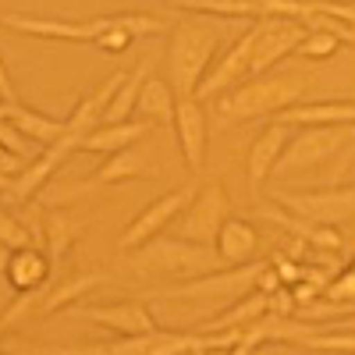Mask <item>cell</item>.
I'll return each mask as SVG.
<instances>
[{
    "label": "cell",
    "mask_w": 355,
    "mask_h": 355,
    "mask_svg": "<svg viewBox=\"0 0 355 355\" xmlns=\"http://www.w3.org/2000/svg\"><path fill=\"white\" fill-rule=\"evenodd\" d=\"M309 89V75L302 71H266L256 78H245L242 85H234L231 93L220 96V125H239V121H252V117H270L281 114L295 103H302Z\"/></svg>",
    "instance_id": "cell-1"
},
{
    "label": "cell",
    "mask_w": 355,
    "mask_h": 355,
    "mask_svg": "<svg viewBox=\"0 0 355 355\" xmlns=\"http://www.w3.org/2000/svg\"><path fill=\"white\" fill-rule=\"evenodd\" d=\"M220 33L214 18H182L167 33V82L178 89V96H196L199 82L217 61Z\"/></svg>",
    "instance_id": "cell-2"
},
{
    "label": "cell",
    "mask_w": 355,
    "mask_h": 355,
    "mask_svg": "<svg viewBox=\"0 0 355 355\" xmlns=\"http://www.w3.org/2000/svg\"><path fill=\"white\" fill-rule=\"evenodd\" d=\"M128 266L135 274H146V277H199V274H210V270H220V256L214 245H199V242H189L182 234H157L146 245L135 249V256H128Z\"/></svg>",
    "instance_id": "cell-3"
},
{
    "label": "cell",
    "mask_w": 355,
    "mask_h": 355,
    "mask_svg": "<svg viewBox=\"0 0 355 355\" xmlns=\"http://www.w3.org/2000/svg\"><path fill=\"white\" fill-rule=\"evenodd\" d=\"M352 132L355 128H345V125H299V132L288 135V146L274 167V178L316 171L320 164H327L331 157L345 150L352 142Z\"/></svg>",
    "instance_id": "cell-4"
},
{
    "label": "cell",
    "mask_w": 355,
    "mask_h": 355,
    "mask_svg": "<svg viewBox=\"0 0 355 355\" xmlns=\"http://www.w3.org/2000/svg\"><path fill=\"white\" fill-rule=\"evenodd\" d=\"M266 263H242V266H220V270H210V274H199V277H189L185 284L178 288H160L153 291L157 299H185V302H231L239 295L252 291L256 288V277Z\"/></svg>",
    "instance_id": "cell-5"
},
{
    "label": "cell",
    "mask_w": 355,
    "mask_h": 355,
    "mask_svg": "<svg viewBox=\"0 0 355 355\" xmlns=\"http://www.w3.org/2000/svg\"><path fill=\"white\" fill-rule=\"evenodd\" d=\"M227 189L220 182H210V185H202L192 202L185 206L182 214H178L174 220V231L182 234V239L189 242H199V245H217V234L227 220Z\"/></svg>",
    "instance_id": "cell-6"
},
{
    "label": "cell",
    "mask_w": 355,
    "mask_h": 355,
    "mask_svg": "<svg viewBox=\"0 0 355 355\" xmlns=\"http://www.w3.org/2000/svg\"><path fill=\"white\" fill-rule=\"evenodd\" d=\"M274 202L284 206V210L299 214L306 220H316V224H348L355 217V185H334V189H316V192H288V189H277L274 192Z\"/></svg>",
    "instance_id": "cell-7"
},
{
    "label": "cell",
    "mask_w": 355,
    "mask_h": 355,
    "mask_svg": "<svg viewBox=\"0 0 355 355\" xmlns=\"http://www.w3.org/2000/svg\"><path fill=\"white\" fill-rule=\"evenodd\" d=\"M309 36L302 18H263L256 21V46H252V68L249 78L274 71L284 57H291Z\"/></svg>",
    "instance_id": "cell-8"
},
{
    "label": "cell",
    "mask_w": 355,
    "mask_h": 355,
    "mask_svg": "<svg viewBox=\"0 0 355 355\" xmlns=\"http://www.w3.org/2000/svg\"><path fill=\"white\" fill-rule=\"evenodd\" d=\"M252 46H256V21H252V28H245V33L224 50V57L214 61V68L206 71V78L199 82L196 96L202 103L206 100H220L224 93H231L234 85H242L249 78V68H252Z\"/></svg>",
    "instance_id": "cell-9"
},
{
    "label": "cell",
    "mask_w": 355,
    "mask_h": 355,
    "mask_svg": "<svg viewBox=\"0 0 355 355\" xmlns=\"http://www.w3.org/2000/svg\"><path fill=\"white\" fill-rule=\"evenodd\" d=\"M196 192H199L196 185H182V189H174V192L153 199V202L146 206V210L125 227V234H121V242H117V245L128 252V249H139V245H146L150 239H157V234H164V227L178 220V214H182L185 206L192 202Z\"/></svg>",
    "instance_id": "cell-10"
},
{
    "label": "cell",
    "mask_w": 355,
    "mask_h": 355,
    "mask_svg": "<svg viewBox=\"0 0 355 355\" xmlns=\"http://www.w3.org/2000/svg\"><path fill=\"white\" fill-rule=\"evenodd\" d=\"M110 25V15L89 21H61V18H33V15H4V28L40 40H64V43H96V36Z\"/></svg>",
    "instance_id": "cell-11"
},
{
    "label": "cell",
    "mask_w": 355,
    "mask_h": 355,
    "mask_svg": "<svg viewBox=\"0 0 355 355\" xmlns=\"http://www.w3.org/2000/svg\"><path fill=\"white\" fill-rule=\"evenodd\" d=\"M174 132H178V146H182V157H185L189 171H202L206 146H210V125H206V110H202L199 96H182L178 100Z\"/></svg>",
    "instance_id": "cell-12"
},
{
    "label": "cell",
    "mask_w": 355,
    "mask_h": 355,
    "mask_svg": "<svg viewBox=\"0 0 355 355\" xmlns=\"http://www.w3.org/2000/svg\"><path fill=\"white\" fill-rule=\"evenodd\" d=\"M68 153H71L68 146H50V150H43L36 160H28L21 174L4 178V206L28 202V199H33V196L50 182V178H53V171L64 164V157H68Z\"/></svg>",
    "instance_id": "cell-13"
},
{
    "label": "cell",
    "mask_w": 355,
    "mask_h": 355,
    "mask_svg": "<svg viewBox=\"0 0 355 355\" xmlns=\"http://www.w3.org/2000/svg\"><path fill=\"white\" fill-rule=\"evenodd\" d=\"M78 316H82V320H89V323H100V327H107V331H117V334H125V338H132V334H150V331H157V320H153V313L146 309L142 302L82 306V309H78Z\"/></svg>",
    "instance_id": "cell-14"
},
{
    "label": "cell",
    "mask_w": 355,
    "mask_h": 355,
    "mask_svg": "<svg viewBox=\"0 0 355 355\" xmlns=\"http://www.w3.org/2000/svg\"><path fill=\"white\" fill-rule=\"evenodd\" d=\"M114 355H202L206 352V334H132L128 341L110 345Z\"/></svg>",
    "instance_id": "cell-15"
},
{
    "label": "cell",
    "mask_w": 355,
    "mask_h": 355,
    "mask_svg": "<svg viewBox=\"0 0 355 355\" xmlns=\"http://www.w3.org/2000/svg\"><path fill=\"white\" fill-rule=\"evenodd\" d=\"M284 146H288V125L274 121V125H266L252 146H249V160H245V171H249V189L259 192L266 185V178H274V167L284 153Z\"/></svg>",
    "instance_id": "cell-16"
},
{
    "label": "cell",
    "mask_w": 355,
    "mask_h": 355,
    "mask_svg": "<svg viewBox=\"0 0 355 355\" xmlns=\"http://www.w3.org/2000/svg\"><path fill=\"white\" fill-rule=\"evenodd\" d=\"M259 217L274 220L277 227H284L291 239H302L309 249H320V252H341V234L331 227V224H316V220H306L299 214L284 210V206H263Z\"/></svg>",
    "instance_id": "cell-17"
},
{
    "label": "cell",
    "mask_w": 355,
    "mask_h": 355,
    "mask_svg": "<svg viewBox=\"0 0 355 355\" xmlns=\"http://www.w3.org/2000/svg\"><path fill=\"white\" fill-rule=\"evenodd\" d=\"M0 117H8V121H15L28 139H36L43 150H50V146H61L68 139V117L61 121V117H50L43 110H33L25 103H0Z\"/></svg>",
    "instance_id": "cell-18"
},
{
    "label": "cell",
    "mask_w": 355,
    "mask_h": 355,
    "mask_svg": "<svg viewBox=\"0 0 355 355\" xmlns=\"http://www.w3.org/2000/svg\"><path fill=\"white\" fill-rule=\"evenodd\" d=\"M277 121L288 128L299 125H345L355 128V100H313V103H295L277 114Z\"/></svg>",
    "instance_id": "cell-19"
},
{
    "label": "cell",
    "mask_w": 355,
    "mask_h": 355,
    "mask_svg": "<svg viewBox=\"0 0 355 355\" xmlns=\"http://www.w3.org/2000/svg\"><path fill=\"white\" fill-rule=\"evenodd\" d=\"M150 121H117V125H96L93 132H85L78 142H75V150L82 153H117V150H128V146H135L139 139L150 135Z\"/></svg>",
    "instance_id": "cell-20"
},
{
    "label": "cell",
    "mask_w": 355,
    "mask_h": 355,
    "mask_svg": "<svg viewBox=\"0 0 355 355\" xmlns=\"http://www.w3.org/2000/svg\"><path fill=\"white\" fill-rule=\"evenodd\" d=\"M217 256L224 266H242L252 263L259 252V231L245 220V217H227L220 234H217Z\"/></svg>",
    "instance_id": "cell-21"
},
{
    "label": "cell",
    "mask_w": 355,
    "mask_h": 355,
    "mask_svg": "<svg viewBox=\"0 0 355 355\" xmlns=\"http://www.w3.org/2000/svg\"><path fill=\"white\" fill-rule=\"evenodd\" d=\"M50 252H40L36 245H25V249H15L8 252V263H4V277L15 291H25V288H40L46 284L50 277Z\"/></svg>",
    "instance_id": "cell-22"
},
{
    "label": "cell",
    "mask_w": 355,
    "mask_h": 355,
    "mask_svg": "<svg viewBox=\"0 0 355 355\" xmlns=\"http://www.w3.org/2000/svg\"><path fill=\"white\" fill-rule=\"evenodd\" d=\"M157 174H160V171L150 164V157H146L139 146H128V150L110 153V157L96 167L93 182H100V185H117V182H132V178H157Z\"/></svg>",
    "instance_id": "cell-23"
},
{
    "label": "cell",
    "mask_w": 355,
    "mask_h": 355,
    "mask_svg": "<svg viewBox=\"0 0 355 355\" xmlns=\"http://www.w3.org/2000/svg\"><path fill=\"white\" fill-rule=\"evenodd\" d=\"M178 89L164 78H146L142 85V96H139V117L150 125H174V114H178Z\"/></svg>",
    "instance_id": "cell-24"
},
{
    "label": "cell",
    "mask_w": 355,
    "mask_h": 355,
    "mask_svg": "<svg viewBox=\"0 0 355 355\" xmlns=\"http://www.w3.org/2000/svg\"><path fill=\"white\" fill-rule=\"evenodd\" d=\"M43 224H46V234H43V245L50 252L53 263H61L68 256V249L75 245L78 239V220L61 214V210H53V214H43Z\"/></svg>",
    "instance_id": "cell-25"
},
{
    "label": "cell",
    "mask_w": 355,
    "mask_h": 355,
    "mask_svg": "<svg viewBox=\"0 0 355 355\" xmlns=\"http://www.w3.org/2000/svg\"><path fill=\"white\" fill-rule=\"evenodd\" d=\"M142 85H146V68H135V71H128L125 85L117 89V96L110 100V107H107V114H103V121H100V125L132 121V114L139 110V96H142Z\"/></svg>",
    "instance_id": "cell-26"
},
{
    "label": "cell",
    "mask_w": 355,
    "mask_h": 355,
    "mask_svg": "<svg viewBox=\"0 0 355 355\" xmlns=\"http://www.w3.org/2000/svg\"><path fill=\"white\" fill-rule=\"evenodd\" d=\"M96 284H103V274H78V277H68V281H61V284H53V291H46L40 313L64 309V306H71V302L78 299V295H85L89 288H96Z\"/></svg>",
    "instance_id": "cell-27"
},
{
    "label": "cell",
    "mask_w": 355,
    "mask_h": 355,
    "mask_svg": "<svg viewBox=\"0 0 355 355\" xmlns=\"http://www.w3.org/2000/svg\"><path fill=\"white\" fill-rule=\"evenodd\" d=\"M0 150H11V153H18V157H25V160H36V157L43 153V146H40L36 139H28L15 121L0 117Z\"/></svg>",
    "instance_id": "cell-28"
},
{
    "label": "cell",
    "mask_w": 355,
    "mask_h": 355,
    "mask_svg": "<svg viewBox=\"0 0 355 355\" xmlns=\"http://www.w3.org/2000/svg\"><path fill=\"white\" fill-rule=\"evenodd\" d=\"M33 231H28V224L21 217H15L11 206H4V217H0V245H4V252H15V249H25L33 245Z\"/></svg>",
    "instance_id": "cell-29"
},
{
    "label": "cell",
    "mask_w": 355,
    "mask_h": 355,
    "mask_svg": "<svg viewBox=\"0 0 355 355\" xmlns=\"http://www.w3.org/2000/svg\"><path fill=\"white\" fill-rule=\"evenodd\" d=\"M43 299H46V284L18 291V299H15V302L8 306V313H4V331H11L21 316H28V313H40V309H43Z\"/></svg>",
    "instance_id": "cell-30"
},
{
    "label": "cell",
    "mask_w": 355,
    "mask_h": 355,
    "mask_svg": "<svg viewBox=\"0 0 355 355\" xmlns=\"http://www.w3.org/2000/svg\"><path fill=\"white\" fill-rule=\"evenodd\" d=\"M338 50H341V40L334 33H313L309 28V36L302 40V46L295 53L306 57V61H327V57H334Z\"/></svg>",
    "instance_id": "cell-31"
},
{
    "label": "cell",
    "mask_w": 355,
    "mask_h": 355,
    "mask_svg": "<svg viewBox=\"0 0 355 355\" xmlns=\"http://www.w3.org/2000/svg\"><path fill=\"white\" fill-rule=\"evenodd\" d=\"M302 345L313 348V352H355V327H341L334 334H316L313 331Z\"/></svg>",
    "instance_id": "cell-32"
},
{
    "label": "cell",
    "mask_w": 355,
    "mask_h": 355,
    "mask_svg": "<svg viewBox=\"0 0 355 355\" xmlns=\"http://www.w3.org/2000/svg\"><path fill=\"white\" fill-rule=\"evenodd\" d=\"M323 295H327V302L334 306H355V270L348 266V270H338L331 277V284L323 288Z\"/></svg>",
    "instance_id": "cell-33"
},
{
    "label": "cell",
    "mask_w": 355,
    "mask_h": 355,
    "mask_svg": "<svg viewBox=\"0 0 355 355\" xmlns=\"http://www.w3.org/2000/svg\"><path fill=\"white\" fill-rule=\"evenodd\" d=\"M295 309H299V302H295V295H291V284H281L277 291H270V313L291 316Z\"/></svg>",
    "instance_id": "cell-34"
},
{
    "label": "cell",
    "mask_w": 355,
    "mask_h": 355,
    "mask_svg": "<svg viewBox=\"0 0 355 355\" xmlns=\"http://www.w3.org/2000/svg\"><path fill=\"white\" fill-rule=\"evenodd\" d=\"M25 157H18V153H11V150H0V178H15V174H21L25 171Z\"/></svg>",
    "instance_id": "cell-35"
},
{
    "label": "cell",
    "mask_w": 355,
    "mask_h": 355,
    "mask_svg": "<svg viewBox=\"0 0 355 355\" xmlns=\"http://www.w3.org/2000/svg\"><path fill=\"white\" fill-rule=\"evenodd\" d=\"M0 93H4V103H15L18 96H15V85H11V75H8V68L0 71Z\"/></svg>",
    "instance_id": "cell-36"
},
{
    "label": "cell",
    "mask_w": 355,
    "mask_h": 355,
    "mask_svg": "<svg viewBox=\"0 0 355 355\" xmlns=\"http://www.w3.org/2000/svg\"><path fill=\"white\" fill-rule=\"evenodd\" d=\"M345 327H355V316H345Z\"/></svg>",
    "instance_id": "cell-37"
},
{
    "label": "cell",
    "mask_w": 355,
    "mask_h": 355,
    "mask_svg": "<svg viewBox=\"0 0 355 355\" xmlns=\"http://www.w3.org/2000/svg\"><path fill=\"white\" fill-rule=\"evenodd\" d=\"M352 270H355V259H352Z\"/></svg>",
    "instance_id": "cell-38"
},
{
    "label": "cell",
    "mask_w": 355,
    "mask_h": 355,
    "mask_svg": "<svg viewBox=\"0 0 355 355\" xmlns=\"http://www.w3.org/2000/svg\"><path fill=\"white\" fill-rule=\"evenodd\" d=\"M352 4H355V0H352Z\"/></svg>",
    "instance_id": "cell-39"
}]
</instances>
